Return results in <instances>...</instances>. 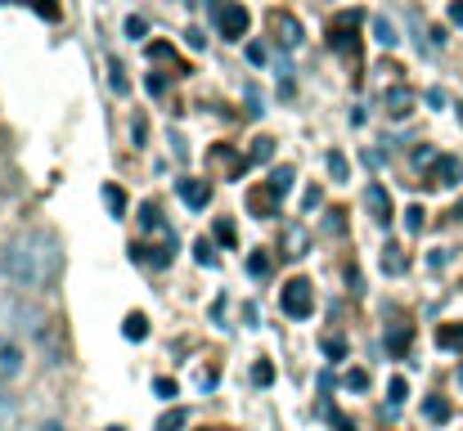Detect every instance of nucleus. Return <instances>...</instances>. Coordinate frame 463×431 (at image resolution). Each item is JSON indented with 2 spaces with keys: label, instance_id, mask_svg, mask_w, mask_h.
I'll use <instances>...</instances> for the list:
<instances>
[{
  "label": "nucleus",
  "instance_id": "11",
  "mask_svg": "<svg viewBox=\"0 0 463 431\" xmlns=\"http://www.w3.org/2000/svg\"><path fill=\"white\" fill-rule=\"evenodd\" d=\"M365 207H369V216H373V225H382V230L396 221L391 198H387V189H382V184H369V189H365Z\"/></svg>",
  "mask_w": 463,
  "mask_h": 431
},
{
  "label": "nucleus",
  "instance_id": "51",
  "mask_svg": "<svg viewBox=\"0 0 463 431\" xmlns=\"http://www.w3.org/2000/svg\"><path fill=\"white\" fill-rule=\"evenodd\" d=\"M459 117H463V104H459Z\"/></svg>",
  "mask_w": 463,
  "mask_h": 431
},
{
  "label": "nucleus",
  "instance_id": "39",
  "mask_svg": "<svg viewBox=\"0 0 463 431\" xmlns=\"http://www.w3.org/2000/svg\"><path fill=\"white\" fill-rule=\"evenodd\" d=\"M10 418H14V404H10L5 396H0V427H10Z\"/></svg>",
  "mask_w": 463,
  "mask_h": 431
},
{
  "label": "nucleus",
  "instance_id": "19",
  "mask_svg": "<svg viewBox=\"0 0 463 431\" xmlns=\"http://www.w3.org/2000/svg\"><path fill=\"white\" fill-rule=\"evenodd\" d=\"M149 54H153V59H162V63H167V67H171V77H189V63H180V59H176V50H171V45H162V41H158V45H153V50H149Z\"/></svg>",
  "mask_w": 463,
  "mask_h": 431
},
{
  "label": "nucleus",
  "instance_id": "18",
  "mask_svg": "<svg viewBox=\"0 0 463 431\" xmlns=\"http://www.w3.org/2000/svg\"><path fill=\"white\" fill-rule=\"evenodd\" d=\"M410 337H414L410 324H391V333H387V350H391V355H405V350H410Z\"/></svg>",
  "mask_w": 463,
  "mask_h": 431
},
{
  "label": "nucleus",
  "instance_id": "50",
  "mask_svg": "<svg viewBox=\"0 0 463 431\" xmlns=\"http://www.w3.org/2000/svg\"><path fill=\"white\" fill-rule=\"evenodd\" d=\"M203 431H221V427H203Z\"/></svg>",
  "mask_w": 463,
  "mask_h": 431
},
{
  "label": "nucleus",
  "instance_id": "7",
  "mask_svg": "<svg viewBox=\"0 0 463 431\" xmlns=\"http://www.w3.org/2000/svg\"><path fill=\"white\" fill-rule=\"evenodd\" d=\"M247 211L256 216V221H271V216H279V193H275L271 180L256 184V189H247Z\"/></svg>",
  "mask_w": 463,
  "mask_h": 431
},
{
  "label": "nucleus",
  "instance_id": "22",
  "mask_svg": "<svg viewBox=\"0 0 463 431\" xmlns=\"http://www.w3.org/2000/svg\"><path fill=\"white\" fill-rule=\"evenodd\" d=\"M184 427H189V413H184V409H167L153 431H184Z\"/></svg>",
  "mask_w": 463,
  "mask_h": 431
},
{
  "label": "nucleus",
  "instance_id": "41",
  "mask_svg": "<svg viewBox=\"0 0 463 431\" xmlns=\"http://www.w3.org/2000/svg\"><path fill=\"white\" fill-rule=\"evenodd\" d=\"M162 90H167V82L158 77V72H149V95H162Z\"/></svg>",
  "mask_w": 463,
  "mask_h": 431
},
{
  "label": "nucleus",
  "instance_id": "31",
  "mask_svg": "<svg viewBox=\"0 0 463 431\" xmlns=\"http://www.w3.org/2000/svg\"><path fill=\"white\" fill-rule=\"evenodd\" d=\"M193 256H198V265H216V247H212L208 239H198V243H193Z\"/></svg>",
  "mask_w": 463,
  "mask_h": 431
},
{
  "label": "nucleus",
  "instance_id": "47",
  "mask_svg": "<svg viewBox=\"0 0 463 431\" xmlns=\"http://www.w3.org/2000/svg\"><path fill=\"white\" fill-rule=\"evenodd\" d=\"M450 216H454V221H463V202H459V207H454V211H450Z\"/></svg>",
  "mask_w": 463,
  "mask_h": 431
},
{
  "label": "nucleus",
  "instance_id": "14",
  "mask_svg": "<svg viewBox=\"0 0 463 431\" xmlns=\"http://www.w3.org/2000/svg\"><path fill=\"white\" fill-rule=\"evenodd\" d=\"M378 265H382L387 274H405V270H410V256H405V247H401V243H387V247H382V256H378Z\"/></svg>",
  "mask_w": 463,
  "mask_h": 431
},
{
  "label": "nucleus",
  "instance_id": "4",
  "mask_svg": "<svg viewBox=\"0 0 463 431\" xmlns=\"http://www.w3.org/2000/svg\"><path fill=\"white\" fill-rule=\"evenodd\" d=\"M266 32H271L275 50H284V54L302 45V23H297V14H288V10H271V14H266Z\"/></svg>",
  "mask_w": 463,
  "mask_h": 431
},
{
  "label": "nucleus",
  "instance_id": "26",
  "mask_svg": "<svg viewBox=\"0 0 463 431\" xmlns=\"http://www.w3.org/2000/svg\"><path fill=\"white\" fill-rule=\"evenodd\" d=\"M405 396H410L405 378H391V387H387V404H391V409H401V404H405Z\"/></svg>",
  "mask_w": 463,
  "mask_h": 431
},
{
  "label": "nucleus",
  "instance_id": "3",
  "mask_svg": "<svg viewBox=\"0 0 463 431\" xmlns=\"http://www.w3.org/2000/svg\"><path fill=\"white\" fill-rule=\"evenodd\" d=\"M279 306H284V315H293V319H306L310 310H315V283L310 278H288L284 287H279Z\"/></svg>",
  "mask_w": 463,
  "mask_h": 431
},
{
  "label": "nucleus",
  "instance_id": "38",
  "mask_svg": "<svg viewBox=\"0 0 463 431\" xmlns=\"http://www.w3.org/2000/svg\"><path fill=\"white\" fill-rule=\"evenodd\" d=\"M324 350H328V355H347V341H342V337H324Z\"/></svg>",
  "mask_w": 463,
  "mask_h": 431
},
{
  "label": "nucleus",
  "instance_id": "25",
  "mask_svg": "<svg viewBox=\"0 0 463 431\" xmlns=\"http://www.w3.org/2000/svg\"><path fill=\"white\" fill-rule=\"evenodd\" d=\"M247 274H252V278H266V274H271V256L261 252V247L247 256Z\"/></svg>",
  "mask_w": 463,
  "mask_h": 431
},
{
  "label": "nucleus",
  "instance_id": "13",
  "mask_svg": "<svg viewBox=\"0 0 463 431\" xmlns=\"http://www.w3.org/2000/svg\"><path fill=\"white\" fill-rule=\"evenodd\" d=\"M410 113H414L410 86H391V90H387V117H410Z\"/></svg>",
  "mask_w": 463,
  "mask_h": 431
},
{
  "label": "nucleus",
  "instance_id": "5",
  "mask_svg": "<svg viewBox=\"0 0 463 431\" xmlns=\"http://www.w3.org/2000/svg\"><path fill=\"white\" fill-rule=\"evenodd\" d=\"M216 27H221V36H225V41H243V36H247V27H252L247 5H239V0H225L221 14H216Z\"/></svg>",
  "mask_w": 463,
  "mask_h": 431
},
{
  "label": "nucleus",
  "instance_id": "23",
  "mask_svg": "<svg viewBox=\"0 0 463 431\" xmlns=\"http://www.w3.org/2000/svg\"><path fill=\"white\" fill-rule=\"evenodd\" d=\"M373 41H378V45H382V50H391V45H396V41H401V36H396V27H391V23H387V19H382V14H378V19H373Z\"/></svg>",
  "mask_w": 463,
  "mask_h": 431
},
{
  "label": "nucleus",
  "instance_id": "36",
  "mask_svg": "<svg viewBox=\"0 0 463 431\" xmlns=\"http://www.w3.org/2000/svg\"><path fill=\"white\" fill-rule=\"evenodd\" d=\"M247 63H256V67H266V45H247Z\"/></svg>",
  "mask_w": 463,
  "mask_h": 431
},
{
  "label": "nucleus",
  "instance_id": "29",
  "mask_svg": "<svg viewBox=\"0 0 463 431\" xmlns=\"http://www.w3.org/2000/svg\"><path fill=\"white\" fill-rule=\"evenodd\" d=\"M293 176H297L293 167H275V176H271V184H275V193H279V198H284V193L293 189Z\"/></svg>",
  "mask_w": 463,
  "mask_h": 431
},
{
  "label": "nucleus",
  "instance_id": "9",
  "mask_svg": "<svg viewBox=\"0 0 463 431\" xmlns=\"http://www.w3.org/2000/svg\"><path fill=\"white\" fill-rule=\"evenodd\" d=\"M208 167H212L216 176H225V180H239L247 162H243V158H239V153L230 149V144H216V149L208 153Z\"/></svg>",
  "mask_w": 463,
  "mask_h": 431
},
{
  "label": "nucleus",
  "instance_id": "28",
  "mask_svg": "<svg viewBox=\"0 0 463 431\" xmlns=\"http://www.w3.org/2000/svg\"><path fill=\"white\" fill-rule=\"evenodd\" d=\"M27 5H32L45 23H59V14H63V10H59V0H27Z\"/></svg>",
  "mask_w": 463,
  "mask_h": 431
},
{
  "label": "nucleus",
  "instance_id": "33",
  "mask_svg": "<svg viewBox=\"0 0 463 431\" xmlns=\"http://www.w3.org/2000/svg\"><path fill=\"white\" fill-rule=\"evenodd\" d=\"M405 230H410V234L423 230V207H405Z\"/></svg>",
  "mask_w": 463,
  "mask_h": 431
},
{
  "label": "nucleus",
  "instance_id": "2",
  "mask_svg": "<svg viewBox=\"0 0 463 431\" xmlns=\"http://www.w3.org/2000/svg\"><path fill=\"white\" fill-rule=\"evenodd\" d=\"M360 23H365V14L360 10H347V14H338V19H328V45H334L342 59H360Z\"/></svg>",
  "mask_w": 463,
  "mask_h": 431
},
{
  "label": "nucleus",
  "instance_id": "17",
  "mask_svg": "<svg viewBox=\"0 0 463 431\" xmlns=\"http://www.w3.org/2000/svg\"><path fill=\"white\" fill-rule=\"evenodd\" d=\"M122 333H126V341H145V337H149V319H145L140 310H130V315L122 319Z\"/></svg>",
  "mask_w": 463,
  "mask_h": 431
},
{
  "label": "nucleus",
  "instance_id": "43",
  "mask_svg": "<svg viewBox=\"0 0 463 431\" xmlns=\"http://www.w3.org/2000/svg\"><path fill=\"white\" fill-rule=\"evenodd\" d=\"M126 32L130 36H145V19H126Z\"/></svg>",
  "mask_w": 463,
  "mask_h": 431
},
{
  "label": "nucleus",
  "instance_id": "1",
  "mask_svg": "<svg viewBox=\"0 0 463 431\" xmlns=\"http://www.w3.org/2000/svg\"><path fill=\"white\" fill-rule=\"evenodd\" d=\"M0 274L10 283L27 287V293H41V287L54 283L59 274V247L50 234H23L14 243H0Z\"/></svg>",
  "mask_w": 463,
  "mask_h": 431
},
{
  "label": "nucleus",
  "instance_id": "12",
  "mask_svg": "<svg viewBox=\"0 0 463 431\" xmlns=\"http://www.w3.org/2000/svg\"><path fill=\"white\" fill-rule=\"evenodd\" d=\"M5 315H10V324L23 328V333H41V324H45V310H36V306H27V302H10Z\"/></svg>",
  "mask_w": 463,
  "mask_h": 431
},
{
  "label": "nucleus",
  "instance_id": "16",
  "mask_svg": "<svg viewBox=\"0 0 463 431\" xmlns=\"http://www.w3.org/2000/svg\"><path fill=\"white\" fill-rule=\"evenodd\" d=\"M436 346L463 355V324H436Z\"/></svg>",
  "mask_w": 463,
  "mask_h": 431
},
{
  "label": "nucleus",
  "instance_id": "24",
  "mask_svg": "<svg viewBox=\"0 0 463 431\" xmlns=\"http://www.w3.org/2000/svg\"><path fill=\"white\" fill-rule=\"evenodd\" d=\"M104 207H108L113 216H126V193H122L117 184H104Z\"/></svg>",
  "mask_w": 463,
  "mask_h": 431
},
{
  "label": "nucleus",
  "instance_id": "30",
  "mask_svg": "<svg viewBox=\"0 0 463 431\" xmlns=\"http://www.w3.org/2000/svg\"><path fill=\"white\" fill-rule=\"evenodd\" d=\"M252 382H256V387H271V382H275V364H271V359H261V364L252 369Z\"/></svg>",
  "mask_w": 463,
  "mask_h": 431
},
{
  "label": "nucleus",
  "instance_id": "21",
  "mask_svg": "<svg viewBox=\"0 0 463 431\" xmlns=\"http://www.w3.org/2000/svg\"><path fill=\"white\" fill-rule=\"evenodd\" d=\"M247 158H252V162H271V158H275V139H271V135H256L252 149H247Z\"/></svg>",
  "mask_w": 463,
  "mask_h": 431
},
{
  "label": "nucleus",
  "instance_id": "37",
  "mask_svg": "<svg viewBox=\"0 0 463 431\" xmlns=\"http://www.w3.org/2000/svg\"><path fill=\"white\" fill-rule=\"evenodd\" d=\"M153 391H158L162 400H171V396H176V382H171V378H158V382H153Z\"/></svg>",
  "mask_w": 463,
  "mask_h": 431
},
{
  "label": "nucleus",
  "instance_id": "15",
  "mask_svg": "<svg viewBox=\"0 0 463 431\" xmlns=\"http://www.w3.org/2000/svg\"><path fill=\"white\" fill-rule=\"evenodd\" d=\"M306 247H310V234H306L302 225H288V230H284V256L297 261V256H306Z\"/></svg>",
  "mask_w": 463,
  "mask_h": 431
},
{
  "label": "nucleus",
  "instance_id": "48",
  "mask_svg": "<svg viewBox=\"0 0 463 431\" xmlns=\"http://www.w3.org/2000/svg\"><path fill=\"white\" fill-rule=\"evenodd\" d=\"M454 378H459V387H463V364H459V373H454Z\"/></svg>",
  "mask_w": 463,
  "mask_h": 431
},
{
  "label": "nucleus",
  "instance_id": "8",
  "mask_svg": "<svg viewBox=\"0 0 463 431\" xmlns=\"http://www.w3.org/2000/svg\"><path fill=\"white\" fill-rule=\"evenodd\" d=\"M176 193H180V202L193 207V211H203V207L212 202V184L198 180V176H180V180H176Z\"/></svg>",
  "mask_w": 463,
  "mask_h": 431
},
{
  "label": "nucleus",
  "instance_id": "49",
  "mask_svg": "<svg viewBox=\"0 0 463 431\" xmlns=\"http://www.w3.org/2000/svg\"><path fill=\"white\" fill-rule=\"evenodd\" d=\"M45 431H63V427H45Z\"/></svg>",
  "mask_w": 463,
  "mask_h": 431
},
{
  "label": "nucleus",
  "instance_id": "10",
  "mask_svg": "<svg viewBox=\"0 0 463 431\" xmlns=\"http://www.w3.org/2000/svg\"><path fill=\"white\" fill-rule=\"evenodd\" d=\"M19 373H23V346L5 333V337H0V382H10Z\"/></svg>",
  "mask_w": 463,
  "mask_h": 431
},
{
  "label": "nucleus",
  "instance_id": "44",
  "mask_svg": "<svg viewBox=\"0 0 463 431\" xmlns=\"http://www.w3.org/2000/svg\"><path fill=\"white\" fill-rule=\"evenodd\" d=\"M184 41H189V45H193V50H203V45H208V41H203V32H193V27H189V32H184Z\"/></svg>",
  "mask_w": 463,
  "mask_h": 431
},
{
  "label": "nucleus",
  "instance_id": "45",
  "mask_svg": "<svg viewBox=\"0 0 463 431\" xmlns=\"http://www.w3.org/2000/svg\"><path fill=\"white\" fill-rule=\"evenodd\" d=\"M445 261H450V252H432V256H428V265H432V270H441Z\"/></svg>",
  "mask_w": 463,
  "mask_h": 431
},
{
  "label": "nucleus",
  "instance_id": "34",
  "mask_svg": "<svg viewBox=\"0 0 463 431\" xmlns=\"http://www.w3.org/2000/svg\"><path fill=\"white\" fill-rule=\"evenodd\" d=\"M365 387H369V373L365 369H351L347 373V391H365Z\"/></svg>",
  "mask_w": 463,
  "mask_h": 431
},
{
  "label": "nucleus",
  "instance_id": "46",
  "mask_svg": "<svg viewBox=\"0 0 463 431\" xmlns=\"http://www.w3.org/2000/svg\"><path fill=\"white\" fill-rule=\"evenodd\" d=\"M334 431H356V427H351V418H342V413H334Z\"/></svg>",
  "mask_w": 463,
  "mask_h": 431
},
{
  "label": "nucleus",
  "instance_id": "40",
  "mask_svg": "<svg viewBox=\"0 0 463 431\" xmlns=\"http://www.w3.org/2000/svg\"><path fill=\"white\" fill-rule=\"evenodd\" d=\"M450 23L463 27V0H450Z\"/></svg>",
  "mask_w": 463,
  "mask_h": 431
},
{
  "label": "nucleus",
  "instance_id": "42",
  "mask_svg": "<svg viewBox=\"0 0 463 431\" xmlns=\"http://www.w3.org/2000/svg\"><path fill=\"white\" fill-rule=\"evenodd\" d=\"M428 104H432V108H445L450 99H445V90H428Z\"/></svg>",
  "mask_w": 463,
  "mask_h": 431
},
{
  "label": "nucleus",
  "instance_id": "6",
  "mask_svg": "<svg viewBox=\"0 0 463 431\" xmlns=\"http://www.w3.org/2000/svg\"><path fill=\"white\" fill-rule=\"evenodd\" d=\"M459 180H463V162L454 153H436V162L423 176V184H432V189H454Z\"/></svg>",
  "mask_w": 463,
  "mask_h": 431
},
{
  "label": "nucleus",
  "instance_id": "32",
  "mask_svg": "<svg viewBox=\"0 0 463 431\" xmlns=\"http://www.w3.org/2000/svg\"><path fill=\"white\" fill-rule=\"evenodd\" d=\"M347 171H351V167H347V158H342V153H328V176H334V180L342 184V180H347Z\"/></svg>",
  "mask_w": 463,
  "mask_h": 431
},
{
  "label": "nucleus",
  "instance_id": "27",
  "mask_svg": "<svg viewBox=\"0 0 463 431\" xmlns=\"http://www.w3.org/2000/svg\"><path fill=\"white\" fill-rule=\"evenodd\" d=\"M216 243H225V247H234V243H239V230H234L230 216H221V221H216Z\"/></svg>",
  "mask_w": 463,
  "mask_h": 431
},
{
  "label": "nucleus",
  "instance_id": "35",
  "mask_svg": "<svg viewBox=\"0 0 463 431\" xmlns=\"http://www.w3.org/2000/svg\"><path fill=\"white\" fill-rule=\"evenodd\" d=\"M108 72H113V77H108V82H113V90H117V95H126V77H122V63H117V59L108 63Z\"/></svg>",
  "mask_w": 463,
  "mask_h": 431
},
{
  "label": "nucleus",
  "instance_id": "20",
  "mask_svg": "<svg viewBox=\"0 0 463 431\" xmlns=\"http://www.w3.org/2000/svg\"><path fill=\"white\" fill-rule=\"evenodd\" d=\"M423 413H428V422H450L454 409H450L445 396H428V400H423Z\"/></svg>",
  "mask_w": 463,
  "mask_h": 431
}]
</instances>
